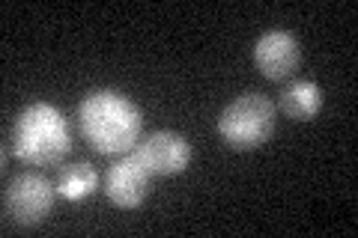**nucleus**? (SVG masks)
Returning a JSON list of instances; mask_svg holds the SVG:
<instances>
[{"instance_id": "nucleus-1", "label": "nucleus", "mask_w": 358, "mask_h": 238, "mask_svg": "<svg viewBox=\"0 0 358 238\" xmlns=\"http://www.w3.org/2000/svg\"><path fill=\"white\" fill-rule=\"evenodd\" d=\"M78 126L99 155H126L141 140V110L117 89H96L78 105Z\"/></svg>"}, {"instance_id": "nucleus-2", "label": "nucleus", "mask_w": 358, "mask_h": 238, "mask_svg": "<svg viewBox=\"0 0 358 238\" xmlns=\"http://www.w3.org/2000/svg\"><path fill=\"white\" fill-rule=\"evenodd\" d=\"M13 155L27 167H54L72 152V134L63 113L48 101H33L9 131Z\"/></svg>"}, {"instance_id": "nucleus-3", "label": "nucleus", "mask_w": 358, "mask_h": 238, "mask_svg": "<svg viewBox=\"0 0 358 238\" xmlns=\"http://www.w3.org/2000/svg\"><path fill=\"white\" fill-rule=\"evenodd\" d=\"M275 131V101L263 93H242L221 110L218 134L236 152L263 146Z\"/></svg>"}, {"instance_id": "nucleus-4", "label": "nucleus", "mask_w": 358, "mask_h": 238, "mask_svg": "<svg viewBox=\"0 0 358 238\" xmlns=\"http://www.w3.org/2000/svg\"><path fill=\"white\" fill-rule=\"evenodd\" d=\"M54 194L57 188H51V182L42 173H18L6 182L3 191V211L6 218L18 226H36L51 214L54 209Z\"/></svg>"}, {"instance_id": "nucleus-5", "label": "nucleus", "mask_w": 358, "mask_h": 238, "mask_svg": "<svg viewBox=\"0 0 358 238\" xmlns=\"http://www.w3.org/2000/svg\"><path fill=\"white\" fill-rule=\"evenodd\" d=\"M150 179H152V173L147 170V164H143L131 149L126 155H120L117 161L108 167V173H105V197L114 202L117 209H138L141 202L147 200Z\"/></svg>"}, {"instance_id": "nucleus-6", "label": "nucleus", "mask_w": 358, "mask_h": 238, "mask_svg": "<svg viewBox=\"0 0 358 238\" xmlns=\"http://www.w3.org/2000/svg\"><path fill=\"white\" fill-rule=\"evenodd\" d=\"M134 155L147 164L152 176H176L192 161V146H188V140L179 131L162 128V131H152L143 140H138Z\"/></svg>"}, {"instance_id": "nucleus-7", "label": "nucleus", "mask_w": 358, "mask_h": 238, "mask_svg": "<svg viewBox=\"0 0 358 238\" xmlns=\"http://www.w3.org/2000/svg\"><path fill=\"white\" fill-rule=\"evenodd\" d=\"M301 63V45L289 30H266L254 45V66L268 81H284Z\"/></svg>"}, {"instance_id": "nucleus-8", "label": "nucleus", "mask_w": 358, "mask_h": 238, "mask_svg": "<svg viewBox=\"0 0 358 238\" xmlns=\"http://www.w3.org/2000/svg\"><path fill=\"white\" fill-rule=\"evenodd\" d=\"M281 110L287 113L289 119L296 122H308L320 113L322 107V89L313 84V81H305V77H299V81H289L284 89H281Z\"/></svg>"}, {"instance_id": "nucleus-9", "label": "nucleus", "mask_w": 358, "mask_h": 238, "mask_svg": "<svg viewBox=\"0 0 358 238\" xmlns=\"http://www.w3.org/2000/svg\"><path fill=\"white\" fill-rule=\"evenodd\" d=\"M99 185V173H96V167L93 164H87V161H75V164H63L57 170V182H54V188H57V194L63 200H84L90 197L96 191Z\"/></svg>"}]
</instances>
